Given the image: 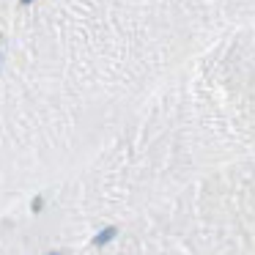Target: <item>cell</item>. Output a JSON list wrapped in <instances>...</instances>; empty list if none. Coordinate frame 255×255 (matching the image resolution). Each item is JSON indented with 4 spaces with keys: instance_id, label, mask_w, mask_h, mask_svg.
<instances>
[{
    "instance_id": "cell-1",
    "label": "cell",
    "mask_w": 255,
    "mask_h": 255,
    "mask_svg": "<svg viewBox=\"0 0 255 255\" xmlns=\"http://www.w3.org/2000/svg\"><path fill=\"white\" fill-rule=\"evenodd\" d=\"M118 236V228H113V225H107V228H102L99 233L94 236V244L96 247H102V244H107V242H113V239Z\"/></svg>"
},
{
    "instance_id": "cell-2",
    "label": "cell",
    "mask_w": 255,
    "mask_h": 255,
    "mask_svg": "<svg viewBox=\"0 0 255 255\" xmlns=\"http://www.w3.org/2000/svg\"><path fill=\"white\" fill-rule=\"evenodd\" d=\"M19 3H22V6H28V3H33V0H19Z\"/></svg>"
},
{
    "instance_id": "cell-3",
    "label": "cell",
    "mask_w": 255,
    "mask_h": 255,
    "mask_svg": "<svg viewBox=\"0 0 255 255\" xmlns=\"http://www.w3.org/2000/svg\"><path fill=\"white\" fill-rule=\"evenodd\" d=\"M50 255H61V253H50Z\"/></svg>"
}]
</instances>
